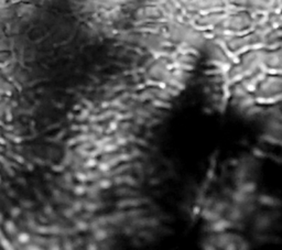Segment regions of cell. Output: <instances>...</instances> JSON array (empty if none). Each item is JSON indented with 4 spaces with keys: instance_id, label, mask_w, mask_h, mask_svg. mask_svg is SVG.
Returning <instances> with one entry per match:
<instances>
[{
    "instance_id": "cell-1",
    "label": "cell",
    "mask_w": 282,
    "mask_h": 250,
    "mask_svg": "<svg viewBox=\"0 0 282 250\" xmlns=\"http://www.w3.org/2000/svg\"><path fill=\"white\" fill-rule=\"evenodd\" d=\"M260 202L264 204H270V205H273L274 204V199L271 198V197H268V196H265V197H261L260 198Z\"/></svg>"
},
{
    "instance_id": "cell-3",
    "label": "cell",
    "mask_w": 282,
    "mask_h": 250,
    "mask_svg": "<svg viewBox=\"0 0 282 250\" xmlns=\"http://www.w3.org/2000/svg\"><path fill=\"white\" fill-rule=\"evenodd\" d=\"M95 237H96L97 239H99V240H101V239H104V238H106V236H107V234L104 232V230H98V232H96V234H95Z\"/></svg>"
},
{
    "instance_id": "cell-4",
    "label": "cell",
    "mask_w": 282,
    "mask_h": 250,
    "mask_svg": "<svg viewBox=\"0 0 282 250\" xmlns=\"http://www.w3.org/2000/svg\"><path fill=\"white\" fill-rule=\"evenodd\" d=\"M153 105L154 106H160V107H164V108H166V107H170V105H167V104H165L164 102H161V100H156V102H153Z\"/></svg>"
},
{
    "instance_id": "cell-5",
    "label": "cell",
    "mask_w": 282,
    "mask_h": 250,
    "mask_svg": "<svg viewBox=\"0 0 282 250\" xmlns=\"http://www.w3.org/2000/svg\"><path fill=\"white\" fill-rule=\"evenodd\" d=\"M77 228L78 229H81V230H85V229H87V227H88V225L86 224V223H83V221H80V223L77 224Z\"/></svg>"
},
{
    "instance_id": "cell-7",
    "label": "cell",
    "mask_w": 282,
    "mask_h": 250,
    "mask_svg": "<svg viewBox=\"0 0 282 250\" xmlns=\"http://www.w3.org/2000/svg\"><path fill=\"white\" fill-rule=\"evenodd\" d=\"M76 176H77V179H78V180H81L82 182L85 181V180H87V175H85L84 173H78Z\"/></svg>"
},
{
    "instance_id": "cell-6",
    "label": "cell",
    "mask_w": 282,
    "mask_h": 250,
    "mask_svg": "<svg viewBox=\"0 0 282 250\" xmlns=\"http://www.w3.org/2000/svg\"><path fill=\"white\" fill-rule=\"evenodd\" d=\"M85 192V188L84 187H80V186H77V187L75 188V194H77V195H82L83 194V193Z\"/></svg>"
},
{
    "instance_id": "cell-2",
    "label": "cell",
    "mask_w": 282,
    "mask_h": 250,
    "mask_svg": "<svg viewBox=\"0 0 282 250\" xmlns=\"http://www.w3.org/2000/svg\"><path fill=\"white\" fill-rule=\"evenodd\" d=\"M110 185H111V183H110V181H108V180H103V181L99 182V186L101 188H108Z\"/></svg>"
}]
</instances>
